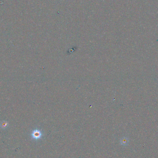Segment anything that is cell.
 <instances>
[{
	"instance_id": "obj_1",
	"label": "cell",
	"mask_w": 158,
	"mask_h": 158,
	"mask_svg": "<svg viewBox=\"0 0 158 158\" xmlns=\"http://www.w3.org/2000/svg\"><path fill=\"white\" fill-rule=\"evenodd\" d=\"M42 133L41 131L38 129L34 130L32 133V136L34 139L38 140L41 137Z\"/></svg>"
},
{
	"instance_id": "obj_2",
	"label": "cell",
	"mask_w": 158,
	"mask_h": 158,
	"mask_svg": "<svg viewBox=\"0 0 158 158\" xmlns=\"http://www.w3.org/2000/svg\"><path fill=\"white\" fill-rule=\"evenodd\" d=\"M8 123L7 122H6V121H3L0 123V126L1 128L5 129V128H7V127H8Z\"/></svg>"
}]
</instances>
